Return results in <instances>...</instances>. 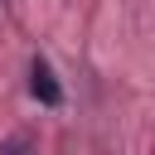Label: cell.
<instances>
[{
	"instance_id": "6da1fadb",
	"label": "cell",
	"mask_w": 155,
	"mask_h": 155,
	"mask_svg": "<svg viewBox=\"0 0 155 155\" xmlns=\"http://www.w3.org/2000/svg\"><path fill=\"white\" fill-rule=\"evenodd\" d=\"M29 92H34L44 107H58V102H63V87H58L53 68H48L44 58H34V63H29Z\"/></svg>"
}]
</instances>
